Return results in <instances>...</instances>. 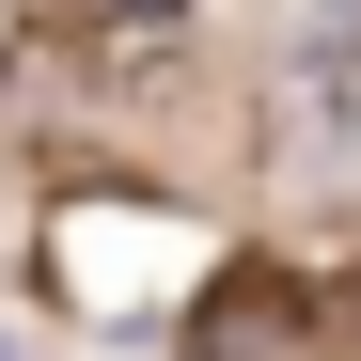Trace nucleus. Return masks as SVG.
<instances>
[{
  "mask_svg": "<svg viewBox=\"0 0 361 361\" xmlns=\"http://www.w3.org/2000/svg\"><path fill=\"white\" fill-rule=\"evenodd\" d=\"M220 361H298V298L283 283H235L220 298Z\"/></svg>",
  "mask_w": 361,
  "mask_h": 361,
  "instance_id": "f03ea898",
  "label": "nucleus"
},
{
  "mask_svg": "<svg viewBox=\"0 0 361 361\" xmlns=\"http://www.w3.org/2000/svg\"><path fill=\"white\" fill-rule=\"evenodd\" d=\"M0 361H16V330H0Z\"/></svg>",
  "mask_w": 361,
  "mask_h": 361,
  "instance_id": "7ed1b4c3",
  "label": "nucleus"
},
{
  "mask_svg": "<svg viewBox=\"0 0 361 361\" xmlns=\"http://www.w3.org/2000/svg\"><path fill=\"white\" fill-rule=\"evenodd\" d=\"M189 47V0H79V63L94 79H157Z\"/></svg>",
  "mask_w": 361,
  "mask_h": 361,
  "instance_id": "f257e3e1",
  "label": "nucleus"
}]
</instances>
